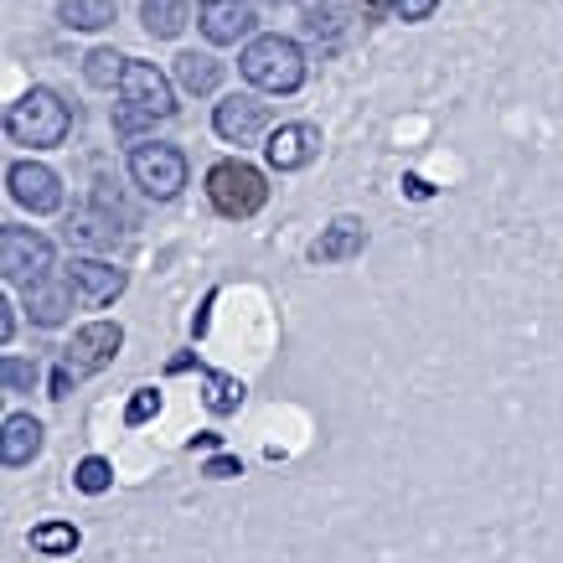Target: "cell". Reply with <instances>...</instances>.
<instances>
[{"label": "cell", "instance_id": "obj_1", "mask_svg": "<svg viewBox=\"0 0 563 563\" xmlns=\"http://www.w3.org/2000/svg\"><path fill=\"white\" fill-rule=\"evenodd\" d=\"M239 73L243 84L258 88V93H300L310 78V63H306V47L295 36H279V32H258L254 42H243L239 52Z\"/></svg>", "mask_w": 563, "mask_h": 563}, {"label": "cell", "instance_id": "obj_2", "mask_svg": "<svg viewBox=\"0 0 563 563\" xmlns=\"http://www.w3.org/2000/svg\"><path fill=\"white\" fill-rule=\"evenodd\" d=\"M120 346H124V325L120 321H88L73 331V342L57 352V367H52V383H47V398L52 404H63L84 377L103 373L109 362L120 357Z\"/></svg>", "mask_w": 563, "mask_h": 563}, {"label": "cell", "instance_id": "obj_3", "mask_svg": "<svg viewBox=\"0 0 563 563\" xmlns=\"http://www.w3.org/2000/svg\"><path fill=\"white\" fill-rule=\"evenodd\" d=\"M161 120H176V88L172 78L155 68V63H140L130 57V68L120 78V103H114V130L120 135H140Z\"/></svg>", "mask_w": 563, "mask_h": 563}, {"label": "cell", "instance_id": "obj_4", "mask_svg": "<svg viewBox=\"0 0 563 563\" xmlns=\"http://www.w3.org/2000/svg\"><path fill=\"white\" fill-rule=\"evenodd\" d=\"M5 135L11 145H32V151H57L73 135V109L63 93L47 84H32L11 109H5Z\"/></svg>", "mask_w": 563, "mask_h": 563}, {"label": "cell", "instance_id": "obj_5", "mask_svg": "<svg viewBox=\"0 0 563 563\" xmlns=\"http://www.w3.org/2000/svg\"><path fill=\"white\" fill-rule=\"evenodd\" d=\"M202 187H207L212 212L228 222H249L254 212H264V202H269V176L258 172V166H249V161H239V155L212 161Z\"/></svg>", "mask_w": 563, "mask_h": 563}, {"label": "cell", "instance_id": "obj_6", "mask_svg": "<svg viewBox=\"0 0 563 563\" xmlns=\"http://www.w3.org/2000/svg\"><path fill=\"white\" fill-rule=\"evenodd\" d=\"M187 176H191L187 155L172 140H140V145H130V181L151 202H176L187 191Z\"/></svg>", "mask_w": 563, "mask_h": 563}, {"label": "cell", "instance_id": "obj_7", "mask_svg": "<svg viewBox=\"0 0 563 563\" xmlns=\"http://www.w3.org/2000/svg\"><path fill=\"white\" fill-rule=\"evenodd\" d=\"M57 269V249L52 239H42L36 228H21V222H0V274H5V285H36V279H47Z\"/></svg>", "mask_w": 563, "mask_h": 563}, {"label": "cell", "instance_id": "obj_8", "mask_svg": "<svg viewBox=\"0 0 563 563\" xmlns=\"http://www.w3.org/2000/svg\"><path fill=\"white\" fill-rule=\"evenodd\" d=\"M5 191L11 202L26 207L32 218H47V212H63V176L42 166V161H11L5 166Z\"/></svg>", "mask_w": 563, "mask_h": 563}, {"label": "cell", "instance_id": "obj_9", "mask_svg": "<svg viewBox=\"0 0 563 563\" xmlns=\"http://www.w3.org/2000/svg\"><path fill=\"white\" fill-rule=\"evenodd\" d=\"M264 161H269V172H279V176L316 166V161H321V124L290 120V124H279V130H269V140H264Z\"/></svg>", "mask_w": 563, "mask_h": 563}, {"label": "cell", "instance_id": "obj_10", "mask_svg": "<svg viewBox=\"0 0 563 563\" xmlns=\"http://www.w3.org/2000/svg\"><path fill=\"white\" fill-rule=\"evenodd\" d=\"M197 32L212 47H239V42H254L258 36V11L249 0H202L197 5Z\"/></svg>", "mask_w": 563, "mask_h": 563}, {"label": "cell", "instance_id": "obj_11", "mask_svg": "<svg viewBox=\"0 0 563 563\" xmlns=\"http://www.w3.org/2000/svg\"><path fill=\"white\" fill-rule=\"evenodd\" d=\"M212 130L228 145H254L258 135H269V103L258 99V93H228L212 109Z\"/></svg>", "mask_w": 563, "mask_h": 563}, {"label": "cell", "instance_id": "obj_12", "mask_svg": "<svg viewBox=\"0 0 563 563\" xmlns=\"http://www.w3.org/2000/svg\"><path fill=\"white\" fill-rule=\"evenodd\" d=\"M68 279H73V290H78V300H84L88 310L114 306V300L124 295V285H130V274H124L120 264H103V258H73Z\"/></svg>", "mask_w": 563, "mask_h": 563}, {"label": "cell", "instance_id": "obj_13", "mask_svg": "<svg viewBox=\"0 0 563 563\" xmlns=\"http://www.w3.org/2000/svg\"><path fill=\"white\" fill-rule=\"evenodd\" d=\"M197 367V377H202V404H207V413L212 419H228V413H239L243 409V398H249V388H243L239 377H228V373H218V367H207V362H197V357H172L166 362V373H191Z\"/></svg>", "mask_w": 563, "mask_h": 563}, {"label": "cell", "instance_id": "obj_14", "mask_svg": "<svg viewBox=\"0 0 563 563\" xmlns=\"http://www.w3.org/2000/svg\"><path fill=\"white\" fill-rule=\"evenodd\" d=\"M373 243V233H367V222L362 218H336L321 228V239L310 243V264H346V258H357L362 249Z\"/></svg>", "mask_w": 563, "mask_h": 563}, {"label": "cell", "instance_id": "obj_15", "mask_svg": "<svg viewBox=\"0 0 563 563\" xmlns=\"http://www.w3.org/2000/svg\"><path fill=\"white\" fill-rule=\"evenodd\" d=\"M42 444H47L42 419H32V413H5V424H0V465H5V471L32 465L36 455H42Z\"/></svg>", "mask_w": 563, "mask_h": 563}, {"label": "cell", "instance_id": "obj_16", "mask_svg": "<svg viewBox=\"0 0 563 563\" xmlns=\"http://www.w3.org/2000/svg\"><path fill=\"white\" fill-rule=\"evenodd\" d=\"M21 300H26V316H32L36 325H63V321H68V310H73V279H68V269H63V274L52 269L47 279L26 285V290H21Z\"/></svg>", "mask_w": 563, "mask_h": 563}, {"label": "cell", "instance_id": "obj_17", "mask_svg": "<svg viewBox=\"0 0 563 563\" xmlns=\"http://www.w3.org/2000/svg\"><path fill=\"white\" fill-rule=\"evenodd\" d=\"M222 73H228V63H218L212 52H181V57H176V84L187 88V93H197V99L218 93Z\"/></svg>", "mask_w": 563, "mask_h": 563}, {"label": "cell", "instance_id": "obj_18", "mask_svg": "<svg viewBox=\"0 0 563 563\" xmlns=\"http://www.w3.org/2000/svg\"><path fill=\"white\" fill-rule=\"evenodd\" d=\"M191 21V0H140V26L155 42H176Z\"/></svg>", "mask_w": 563, "mask_h": 563}, {"label": "cell", "instance_id": "obj_19", "mask_svg": "<svg viewBox=\"0 0 563 563\" xmlns=\"http://www.w3.org/2000/svg\"><path fill=\"white\" fill-rule=\"evenodd\" d=\"M57 21L68 32H103L120 21V0H57Z\"/></svg>", "mask_w": 563, "mask_h": 563}, {"label": "cell", "instance_id": "obj_20", "mask_svg": "<svg viewBox=\"0 0 563 563\" xmlns=\"http://www.w3.org/2000/svg\"><path fill=\"white\" fill-rule=\"evenodd\" d=\"M78 543H84V532L73 528V522H36L26 532V548H32L36 559H73Z\"/></svg>", "mask_w": 563, "mask_h": 563}, {"label": "cell", "instance_id": "obj_21", "mask_svg": "<svg viewBox=\"0 0 563 563\" xmlns=\"http://www.w3.org/2000/svg\"><path fill=\"white\" fill-rule=\"evenodd\" d=\"M124 68H130V57H124V52L93 47L84 57V84L99 88V93H114V88H120V78H124Z\"/></svg>", "mask_w": 563, "mask_h": 563}, {"label": "cell", "instance_id": "obj_22", "mask_svg": "<svg viewBox=\"0 0 563 563\" xmlns=\"http://www.w3.org/2000/svg\"><path fill=\"white\" fill-rule=\"evenodd\" d=\"M73 486L84 496H103L114 486V465L103 461V455H88V461H78V471H73Z\"/></svg>", "mask_w": 563, "mask_h": 563}, {"label": "cell", "instance_id": "obj_23", "mask_svg": "<svg viewBox=\"0 0 563 563\" xmlns=\"http://www.w3.org/2000/svg\"><path fill=\"white\" fill-rule=\"evenodd\" d=\"M36 377H42V367L36 362H26V357H0V393H26V388H36Z\"/></svg>", "mask_w": 563, "mask_h": 563}, {"label": "cell", "instance_id": "obj_24", "mask_svg": "<svg viewBox=\"0 0 563 563\" xmlns=\"http://www.w3.org/2000/svg\"><path fill=\"white\" fill-rule=\"evenodd\" d=\"M68 243L103 249V243H114V228H109L103 218H93V212H78V218H68Z\"/></svg>", "mask_w": 563, "mask_h": 563}, {"label": "cell", "instance_id": "obj_25", "mask_svg": "<svg viewBox=\"0 0 563 563\" xmlns=\"http://www.w3.org/2000/svg\"><path fill=\"white\" fill-rule=\"evenodd\" d=\"M155 413H161V393H155V388H135V398H130V409H124V424L140 429V424H151Z\"/></svg>", "mask_w": 563, "mask_h": 563}, {"label": "cell", "instance_id": "obj_26", "mask_svg": "<svg viewBox=\"0 0 563 563\" xmlns=\"http://www.w3.org/2000/svg\"><path fill=\"white\" fill-rule=\"evenodd\" d=\"M388 11L398 21H429L440 11V0H388Z\"/></svg>", "mask_w": 563, "mask_h": 563}, {"label": "cell", "instance_id": "obj_27", "mask_svg": "<svg viewBox=\"0 0 563 563\" xmlns=\"http://www.w3.org/2000/svg\"><path fill=\"white\" fill-rule=\"evenodd\" d=\"M202 476H212V481H233V476H243V461H233V455H212V461L202 465Z\"/></svg>", "mask_w": 563, "mask_h": 563}, {"label": "cell", "instance_id": "obj_28", "mask_svg": "<svg viewBox=\"0 0 563 563\" xmlns=\"http://www.w3.org/2000/svg\"><path fill=\"white\" fill-rule=\"evenodd\" d=\"M11 310H16L11 300H0V346H5L11 336H16V316H11Z\"/></svg>", "mask_w": 563, "mask_h": 563}, {"label": "cell", "instance_id": "obj_29", "mask_svg": "<svg viewBox=\"0 0 563 563\" xmlns=\"http://www.w3.org/2000/svg\"><path fill=\"white\" fill-rule=\"evenodd\" d=\"M404 187H409V197H419V202H424V197H434V187H429L424 176H404Z\"/></svg>", "mask_w": 563, "mask_h": 563}]
</instances>
